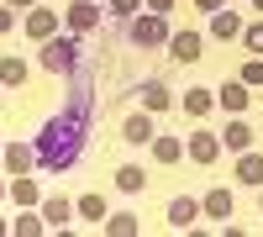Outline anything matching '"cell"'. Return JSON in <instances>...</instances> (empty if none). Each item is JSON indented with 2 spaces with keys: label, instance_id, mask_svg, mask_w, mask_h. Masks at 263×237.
<instances>
[{
  "label": "cell",
  "instance_id": "obj_9",
  "mask_svg": "<svg viewBox=\"0 0 263 237\" xmlns=\"http://www.w3.org/2000/svg\"><path fill=\"white\" fill-rule=\"evenodd\" d=\"M205 216H216V222H221V216H232V195H227V190L205 195Z\"/></svg>",
  "mask_w": 263,
  "mask_h": 237
},
{
  "label": "cell",
  "instance_id": "obj_3",
  "mask_svg": "<svg viewBox=\"0 0 263 237\" xmlns=\"http://www.w3.org/2000/svg\"><path fill=\"white\" fill-rule=\"evenodd\" d=\"M174 58H179V63H195V58H200V37H195V32H179V37H174Z\"/></svg>",
  "mask_w": 263,
  "mask_h": 237
},
{
  "label": "cell",
  "instance_id": "obj_10",
  "mask_svg": "<svg viewBox=\"0 0 263 237\" xmlns=\"http://www.w3.org/2000/svg\"><path fill=\"white\" fill-rule=\"evenodd\" d=\"M184 111L190 116H205L211 111V90H184Z\"/></svg>",
  "mask_w": 263,
  "mask_h": 237
},
{
  "label": "cell",
  "instance_id": "obj_11",
  "mask_svg": "<svg viewBox=\"0 0 263 237\" xmlns=\"http://www.w3.org/2000/svg\"><path fill=\"white\" fill-rule=\"evenodd\" d=\"M147 137H153V121L147 116H132L126 121V142H147Z\"/></svg>",
  "mask_w": 263,
  "mask_h": 237
},
{
  "label": "cell",
  "instance_id": "obj_23",
  "mask_svg": "<svg viewBox=\"0 0 263 237\" xmlns=\"http://www.w3.org/2000/svg\"><path fill=\"white\" fill-rule=\"evenodd\" d=\"M242 42H248V48H263V27H248V32H242Z\"/></svg>",
  "mask_w": 263,
  "mask_h": 237
},
{
  "label": "cell",
  "instance_id": "obj_14",
  "mask_svg": "<svg viewBox=\"0 0 263 237\" xmlns=\"http://www.w3.org/2000/svg\"><path fill=\"white\" fill-rule=\"evenodd\" d=\"M221 105H227V111H242V105H248V90H242V84H227V90H221Z\"/></svg>",
  "mask_w": 263,
  "mask_h": 237
},
{
  "label": "cell",
  "instance_id": "obj_12",
  "mask_svg": "<svg viewBox=\"0 0 263 237\" xmlns=\"http://www.w3.org/2000/svg\"><path fill=\"white\" fill-rule=\"evenodd\" d=\"M168 222H174V227H190V222H195V200H174V206H168Z\"/></svg>",
  "mask_w": 263,
  "mask_h": 237
},
{
  "label": "cell",
  "instance_id": "obj_5",
  "mask_svg": "<svg viewBox=\"0 0 263 237\" xmlns=\"http://www.w3.org/2000/svg\"><path fill=\"white\" fill-rule=\"evenodd\" d=\"M211 32H216V37H237V32H242V21H237L232 11H216V16H211Z\"/></svg>",
  "mask_w": 263,
  "mask_h": 237
},
{
  "label": "cell",
  "instance_id": "obj_19",
  "mask_svg": "<svg viewBox=\"0 0 263 237\" xmlns=\"http://www.w3.org/2000/svg\"><path fill=\"white\" fill-rule=\"evenodd\" d=\"M21 74H27V69H21V63H16V58H0V79H6V84H16Z\"/></svg>",
  "mask_w": 263,
  "mask_h": 237
},
{
  "label": "cell",
  "instance_id": "obj_18",
  "mask_svg": "<svg viewBox=\"0 0 263 237\" xmlns=\"http://www.w3.org/2000/svg\"><path fill=\"white\" fill-rule=\"evenodd\" d=\"M153 153H158V163H174V158H179V142H174V137H163L158 148H153Z\"/></svg>",
  "mask_w": 263,
  "mask_h": 237
},
{
  "label": "cell",
  "instance_id": "obj_15",
  "mask_svg": "<svg viewBox=\"0 0 263 237\" xmlns=\"http://www.w3.org/2000/svg\"><path fill=\"white\" fill-rule=\"evenodd\" d=\"M27 32H32V37H42V42H48V32H53V11H37V16L27 21Z\"/></svg>",
  "mask_w": 263,
  "mask_h": 237
},
{
  "label": "cell",
  "instance_id": "obj_8",
  "mask_svg": "<svg viewBox=\"0 0 263 237\" xmlns=\"http://www.w3.org/2000/svg\"><path fill=\"white\" fill-rule=\"evenodd\" d=\"M237 174H242L248 185H263V158H258V153H242V163H237Z\"/></svg>",
  "mask_w": 263,
  "mask_h": 237
},
{
  "label": "cell",
  "instance_id": "obj_4",
  "mask_svg": "<svg viewBox=\"0 0 263 237\" xmlns=\"http://www.w3.org/2000/svg\"><path fill=\"white\" fill-rule=\"evenodd\" d=\"M132 37H137V42H163V16L137 21V27H132Z\"/></svg>",
  "mask_w": 263,
  "mask_h": 237
},
{
  "label": "cell",
  "instance_id": "obj_1",
  "mask_svg": "<svg viewBox=\"0 0 263 237\" xmlns=\"http://www.w3.org/2000/svg\"><path fill=\"white\" fill-rule=\"evenodd\" d=\"M79 126H84V116H79V111H69L63 121H53L48 132H42V142H37V163L63 169V163L79 153Z\"/></svg>",
  "mask_w": 263,
  "mask_h": 237
},
{
  "label": "cell",
  "instance_id": "obj_17",
  "mask_svg": "<svg viewBox=\"0 0 263 237\" xmlns=\"http://www.w3.org/2000/svg\"><path fill=\"white\" fill-rule=\"evenodd\" d=\"M79 216L100 222V216H105V200H100V195H84V200H79Z\"/></svg>",
  "mask_w": 263,
  "mask_h": 237
},
{
  "label": "cell",
  "instance_id": "obj_2",
  "mask_svg": "<svg viewBox=\"0 0 263 237\" xmlns=\"http://www.w3.org/2000/svg\"><path fill=\"white\" fill-rule=\"evenodd\" d=\"M42 69L69 74V69H74V42H42Z\"/></svg>",
  "mask_w": 263,
  "mask_h": 237
},
{
  "label": "cell",
  "instance_id": "obj_13",
  "mask_svg": "<svg viewBox=\"0 0 263 237\" xmlns=\"http://www.w3.org/2000/svg\"><path fill=\"white\" fill-rule=\"evenodd\" d=\"M142 100H147V111H163V105H168V90H163V84H142Z\"/></svg>",
  "mask_w": 263,
  "mask_h": 237
},
{
  "label": "cell",
  "instance_id": "obj_21",
  "mask_svg": "<svg viewBox=\"0 0 263 237\" xmlns=\"http://www.w3.org/2000/svg\"><path fill=\"white\" fill-rule=\"evenodd\" d=\"M42 216H48V222H53V227H63V222H69V206H63V200H53V206H48V211H42Z\"/></svg>",
  "mask_w": 263,
  "mask_h": 237
},
{
  "label": "cell",
  "instance_id": "obj_24",
  "mask_svg": "<svg viewBox=\"0 0 263 237\" xmlns=\"http://www.w3.org/2000/svg\"><path fill=\"white\" fill-rule=\"evenodd\" d=\"M0 32H11V11H0Z\"/></svg>",
  "mask_w": 263,
  "mask_h": 237
},
{
  "label": "cell",
  "instance_id": "obj_16",
  "mask_svg": "<svg viewBox=\"0 0 263 237\" xmlns=\"http://www.w3.org/2000/svg\"><path fill=\"white\" fill-rule=\"evenodd\" d=\"M116 185L132 195V190H142V185H147V174H142V169H121V174H116Z\"/></svg>",
  "mask_w": 263,
  "mask_h": 237
},
{
  "label": "cell",
  "instance_id": "obj_29",
  "mask_svg": "<svg viewBox=\"0 0 263 237\" xmlns=\"http://www.w3.org/2000/svg\"><path fill=\"white\" fill-rule=\"evenodd\" d=\"M21 6H27V0H21Z\"/></svg>",
  "mask_w": 263,
  "mask_h": 237
},
{
  "label": "cell",
  "instance_id": "obj_26",
  "mask_svg": "<svg viewBox=\"0 0 263 237\" xmlns=\"http://www.w3.org/2000/svg\"><path fill=\"white\" fill-rule=\"evenodd\" d=\"M153 6H158V11H168V6H174V0H153Z\"/></svg>",
  "mask_w": 263,
  "mask_h": 237
},
{
  "label": "cell",
  "instance_id": "obj_22",
  "mask_svg": "<svg viewBox=\"0 0 263 237\" xmlns=\"http://www.w3.org/2000/svg\"><path fill=\"white\" fill-rule=\"evenodd\" d=\"M111 232H137V216H111Z\"/></svg>",
  "mask_w": 263,
  "mask_h": 237
},
{
  "label": "cell",
  "instance_id": "obj_6",
  "mask_svg": "<svg viewBox=\"0 0 263 237\" xmlns=\"http://www.w3.org/2000/svg\"><path fill=\"white\" fill-rule=\"evenodd\" d=\"M221 142L232 148V153H248V142H253V132H248V126H242V121H232V126H227V137H221Z\"/></svg>",
  "mask_w": 263,
  "mask_h": 237
},
{
  "label": "cell",
  "instance_id": "obj_28",
  "mask_svg": "<svg viewBox=\"0 0 263 237\" xmlns=\"http://www.w3.org/2000/svg\"><path fill=\"white\" fill-rule=\"evenodd\" d=\"M253 6H258V11H263V0H253Z\"/></svg>",
  "mask_w": 263,
  "mask_h": 237
},
{
  "label": "cell",
  "instance_id": "obj_20",
  "mask_svg": "<svg viewBox=\"0 0 263 237\" xmlns=\"http://www.w3.org/2000/svg\"><path fill=\"white\" fill-rule=\"evenodd\" d=\"M69 21H74V27H95V6H74Z\"/></svg>",
  "mask_w": 263,
  "mask_h": 237
},
{
  "label": "cell",
  "instance_id": "obj_7",
  "mask_svg": "<svg viewBox=\"0 0 263 237\" xmlns=\"http://www.w3.org/2000/svg\"><path fill=\"white\" fill-rule=\"evenodd\" d=\"M190 158L211 163V158H216V137H211V132H195V142H190Z\"/></svg>",
  "mask_w": 263,
  "mask_h": 237
},
{
  "label": "cell",
  "instance_id": "obj_27",
  "mask_svg": "<svg viewBox=\"0 0 263 237\" xmlns=\"http://www.w3.org/2000/svg\"><path fill=\"white\" fill-rule=\"evenodd\" d=\"M200 6H205V11H216V6H221V0H200Z\"/></svg>",
  "mask_w": 263,
  "mask_h": 237
},
{
  "label": "cell",
  "instance_id": "obj_25",
  "mask_svg": "<svg viewBox=\"0 0 263 237\" xmlns=\"http://www.w3.org/2000/svg\"><path fill=\"white\" fill-rule=\"evenodd\" d=\"M116 11H137V0H116Z\"/></svg>",
  "mask_w": 263,
  "mask_h": 237
}]
</instances>
